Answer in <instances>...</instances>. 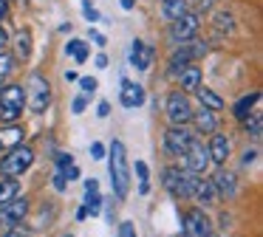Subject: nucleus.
Instances as JSON below:
<instances>
[{
	"instance_id": "obj_1",
	"label": "nucleus",
	"mask_w": 263,
	"mask_h": 237,
	"mask_svg": "<svg viewBox=\"0 0 263 237\" xmlns=\"http://www.w3.org/2000/svg\"><path fill=\"white\" fill-rule=\"evenodd\" d=\"M108 175H110V186L114 195L119 201H125L130 192V161H127V150L122 141L110 144V155H108Z\"/></svg>"
},
{
	"instance_id": "obj_2",
	"label": "nucleus",
	"mask_w": 263,
	"mask_h": 237,
	"mask_svg": "<svg viewBox=\"0 0 263 237\" xmlns=\"http://www.w3.org/2000/svg\"><path fill=\"white\" fill-rule=\"evenodd\" d=\"M26 110V88L17 82H3L0 85V122H17Z\"/></svg>"
},
{
	"instance_id": "obj_3",
	"label": "nucleus",
	"mask_w": 263,
	"mask_h": 237,
	"mask_svg": "<svg viewBox=\"0 0 263 237\" xmlns=\"http://www.w3.org/2000/svg\"><path fill=\"white\" fill-rule=\"evenodd\" d=\"M31 164H34V150L29 144H17L0 155V175L3 178H20L23 172L31 169Z\"/></svg>"
},
{
	"instance_id": "obj_4",
	"label": "nucleus",
	"mask_w": 263,
	"mask_h": 237,
	"mask_svg": "<svg viewBox=\"0 0 263 237\" xmlns=\"http://www.w3.org/2000/svg\"><path fill=\"white\" fill-rule=\"evenodd\" d=\"M193 181H195V175L187 172L184 167H176V164L161 169V184H164V189L176 201H187L193 195Z\"/></svg>"
},
{
	"instance_id": "obj_5",
	"label": "nucleus",
	"mask_w": 263,
	"mask_h": 237,
	"mask_svg": "<svg viewBox=\"0 0 263 237\" xmlns=\"http://www.w3.org/2000/svg\"><path fill=\"white\" fill-rule=\"evenodd\" d=\"M51 105V82L43 73H31L26 82V107L31 113H46Z\"/></svg>"
},
{
	"instance_id": "obj_6",
	"label": "nucleus",
	"mask_w": 263,
	"mask_h": 237,
	"mask_svg": "<svg viewBox=\"0 0 263 237\" xmlns=\"http://www.w3.org/2000/svg\"><path fill=\"white\" fill-rule=\"evenodd\" d=\"M164 116L173 127H187L190 118H193V102L184 90H173L164 102Z\"/></svg>"
},
{
	"instance_id": "obj_7",
	"label": "nucleus",
	"mask_w": 263,
	"mask_h": 237,
	"mask_svg": "<svg viewBox=\"0 0 263 237\" xmlns=\"http://www.w3.org/2000/svg\"><path fill=\"white\" fill-rule=\"evenodd\" d=\"M204 54H206V45L204 43H195V40H190V43H178V48L173 51L170 60H167V71H170L173 76H178L184 68L193 65L195 60H201Z\"/></svg>"
},
{
	"instance_id": "obj_8",
	"label": "nucleus",
	"mask_w": 263,
	"mask_h": 237,
	"mask_svg": "<svg viewBox=\"0 0 263 237\" xmlns=\"http://www.w3.org/2000/svg\"><path fill=\"white\" fill-rule=\"evenodd\" d=\"M184 169L187 172H193V175H206V169H210V152H206V147H204V141H198V135H195L193 141H190V147H187V152H184Z\"/></svg>"
},
{
	"instance_id": "obj_9",
	"label": "nucleus",
	"mask_w": 263,
	"mask_h": 237,
	"mask_svg": "<svg viewBox=\"0 0 263 237\" xmlns=\"http://www.w3.org/2000/svg\"><path fill=\"white\" fill-rule=\"evenodd\" d=\"M198 28H201V17L195 11H184L178 20L170 23V40L173 43H190V40H195Z\"/></svg>"
},
{
	"instance_id": "obj_10",
	"label": "nucleus",
	"mask_w": 263,
	"mask_h": 237,
	"mask_svg": "<svg viewBox=\"0 0 263 237\" xmlns=\"http://www.w3.org/2000/svg\"><path fill=\"white\" fill-rule=\"evenodd\" d=\"M184 234L187 237H210L212 231V220L206 218V212L201 206H193L184 212Z\"/></svg>"
},
{
	"instance_id": "obj_11",
	"label": "nucleus",
	"mask_w": 263,
	"mask_h": 237,
	"mask_svg": "<svg viewBox=\"0 0 263 237\" xmlns=\"http://www.w3.org/2000/svg\"><path fill=\"white\" fill-rule=\"evenodd\" d=\"M195 139V133L190 127H167L164 130V150L170 152V155H176V158H181L184 152H187V147H190V141Z\"/></svg>"
},
{
	"instance_id": "obj_12",
	"label": "nucleus",
	"mask_w": 263,
	"mask_h": 237,
	"mask_svg": "<svg viewBox=\"0 0 263 237\" xmlns=\"http://www.w3.org/2000/svg\"><path fill=\"white\" fill-rule=\"evenodd\" d=\"M29 198H12V201L6 203V206H0V223L3 226H17V223H23L26 220V214H29Z\"/></svg>"
},
{
	"instance_id": "obj_13",
	"label": "nucleus",
	"mask_w": 263,
	"mask_h": 237,
	"mask_svg": "<svg viewBox=\"0 0 263 237\" xmlns=\"http://www.w3.org/2000/svg\"><path fill=\"white\" fill-rule=\"evenodd\" d=\"M212 186H215L218 198H227V201H232L235 195H238V175L232 172V169H227V164L223 167L215 169V175H212Z\"/></svg>"
},
{
	"instance_id": "obj_14",
	"label": "nucleus",
	"mask_w": 263,
	"mask_h": 237,
	"mask_svg": "<svg viewBox=\"0 0 263 237\" xmlns=\"http://www.w3.org/2000/svg\"><path fill=\"white\" fill-rule=\"evenodd\" d=\"M193 198L195 203H201V209H212V206H218V192H215V186H212V181L210 178H204V175H195V181H193Z\"/></svg>"
},
{
	"instance_id": "obj_15",
	"label": "nucleus",
	"mask_w": 263,
	"mask_h": 237,
	"mask_svg": "<svg viewBox=\"0 0 263 237\" xmlns=\"http://www.w3.org/2000/svg\"><path fill=\"white\" fill-rule=\"evenodd\" d=\"M206 152H210V161L215 164V167H223V164H227V158L232 155V141H229L223 133H218V130H215V133L210 135Z\"/></svg>"
},
{
	"instance_id": "obj_16",
	"label": "nucleus",
	"mask_w": 263,
	"mask_h": 237,
	"mask_svg": "<svg viewBox=\"0 0 263 237\" xmlns=\"http://www.w3.org/2000/svg\"><path fill=\"white\" fill-rule=\"evenodd\" d=\"M144 88L139 82H130V79H122V90H119V102L122 107H127V110H133V107H142L144 105Z\"/></svg>"
},
{
	"instance_id": "obj_17",
	"label": "nucleus",
	"mask_w": 263,
	"mask_h": 237,
	"mask_svg": "<svg viewBox=\"0 0 263 237\" xmlns=\"http://www.w3.org/2000/svg\"><path fill=\"white\" fill-rule=\"evenodd\" d=\"M190 124H193L195 135H212L218 130V118L212 110H206V107H201V110H193V118H190Z\"/></svg>"
},
{
	"instance_id": "obj_18",
	"label": "nucleus",
	"mask_w": 263,
	"mask_h": 237,
	"mask_svg": "<svg viewBox=\"0 0 263 237\" xmlns=\"http://www.w3.org/2000/svg\"><path fill=\"white\" fill-rule=\"evenodd\" d=\"M153 56H156V51L150 48L147 43H142V40H136V43H133V48H130V65L136 68V71H150Z\"/></svg>"
},
{
	"instance_id": "obj_19",
	"label": "nucleus",
	"mask_w": 263,
	"mask_h": 237,
	"mask_svg": "<svg viewBox=\"0 0 263 237\" xmlns=\"http://www.w3.org/2000/svg\"><path fill=\"white\" fill-rule=\"evenodd\" d=\"M23 139H26V130L20 127L17 122L3 124V127H0V152H6V150H12V147L23 144Z\"/></svg>"
},
{
	"instance_id": "obj_20",
	"label": "nucleus",
	"mask_w": 263,
	"mask_h": 237,
	"mask_svg": "<svg viewBox=\"0 0 263 237\" xmlns=\"http://www.w3.org/2000/svg\"><path fill=\"white\" fill-rule=\"evenodd\" d=\"M12 51H14L12 56L17 62H29V56H31V31H29V28H20V31L14 34Z\"/></svg>"
},
{
	"instance_id": "obj_21",
	"label": "nucleus",
	"mask_w": 263,
	"mask_h": 237,
	"mask_svg": "<svg viewBox=\"0 0 263 237\" xmlns=\"http://www.w3.org/2000/svg\"><path fill=\"white\" fill-rule=\"evenodd\" d=\"M201 88V68L195 65H187L181 73H178V90H184V93H190V90H198Z\"/></svg>"
},
{
	"instance_id": "obj_22",
	"label": "nucleus",
	"mask_w": 263,
	"mask_h": 237,
	"mask_svg": "<svg viewBox=\"0 0 263 237\" xmlns=\"http://www.w3.org/2000/svg\"><path fill=\"white\" fill-rule=\"evenodd\" d=\"M260 102V90H252L249 96H243V99H238L235 102V107H232V116L238 118V122H243L246 116H249L252 110H255V105Z\"/></svg>"
},
{
	"instance_id": "obj_23",
	"label": "nucleus",
	"mask_w": 263,
	"mask_h": 237,
	"mask_svg": "<svg viewBox=\"0 0 263 237\" xmlns=\"http://www.w3.org/2000/svg\"><path fill=\"white\" fill-rule=\"evenodd\" d=\"M195 96H198L201 107H206V110H212V113H218V110H223V107H227V102H223L212 88H198V90H195Z\"/></svg>"
},
{
	"instance_id": "obj_24",
	"label": "nucleus",
	"mask_w": 263,
	"mask_h": 237,
	"mask_svg": "<svg viewBox=\"0 0 263 237\" xmlns=\"http://www.w3.org/2000/svg\"><path fill=\"white\" fill-rule=\"evenodd\" d=\"M243 130H246V135H249L252 141H260V135H263V116L257 110H252L249 116L243 118Z\"/></svg>"
},
{
	"instance_id": "obj_25",
	"label": "nucleus",
	"mask_w": 263,
	"mask_h": 237,
	"mask_svg": "<svg viewBox=\"0 0 263 237\" xmlns=\"http://www.w3.org/2000/svg\"><path fill=\"white\" fill-rule=\"evenodd\" d=\"M161 11H164V17L173 23L187 11V0H161Z\"/></svg>"
},
{
	"instance_id": "obj_26",
	"label": "nucleus",
	"mask_w": 263,
	"mask_h": 237,
	"mask_svg": "<svg viewBox=\"0 0 263 237\" xmlns=\"http://www.w3.org/2000/svg\"><path fill=\"white\" fill-rule=\"evenodd\" d=\"M20 195V184L14 178H3L0 181V206H6L12 198H17Z\"/></svg>"
},
{
	"instance_id": "obj_27",
	"label": "nucleus",
	"mask_w": 263,
	"mask_h": 237,
	"mask_svg": "<svg viewBox=\"0 0 263 237\" xmlns=\"http://www.w3.org/2000/svg\"><path fill=\"white\" fill-rule=\"evenodd\" d=\"M14 68H17V60H14L9 51H0V85L9 82V76L14 73Z\"/></svg>"
},
{
	"instance_id": "obj_28",
	"label": "nucleus",
	"mask_w": 263,
	"mask_h": 237,
	"mask_svg": "<svg viewBox=\"0 0 263 237\" xmlns=\"http://www.w3.org/2000/svg\"><path fill=\"white\" fill-rule=\"evenodd\" d=\"M65 54H71L77 62H85V60H88V45H85V40H71V43L65 45Z\"/></svg>"
},
{
	"instance_id": "obj_29",
	"label": "nucleus",
	"mask_w": 263,
	"mask_h": 237,
	"mask_svg": "<svg viewBox=\"0 0 263 237\" xmlns=\"http://www.w3.org/2000/svg\"><path fill=\"white\" fill-rule=\"evenodd\" d=\"M85 212L91 214V218H97V214L102 212V195H99V192H85Z\"/></svg>"
},
{
	"instance_id": "obj_30",
	"label": "nucleus",
	"mask_w": 263,
	"mask_h": 237,
	"mask_svg": "<svg viewBox=\"0 0 263 237\" xmlns=\"http://www.w3.org/2000/svg\"><path fill=\"white\" fill-rule=\"evenodd\" d=\"M136 172H139V192L147 195V192H150V169H147V164L136 161Z\"/></svg>"
},
{
	"instance_id": "obj_31",
	"label": "nucleus",
	"mask_w": 263,
	"mask_h": 237,
	"mask_svg": "<svg viewBox=\"0 0 263 237\" xmlns=\"http://www.w3.org/2000/svg\"><path fill=\"white\" fill-rule=\"evenodd\" d=\"M215 28H218V31H235V17L232 14H229V11H218V14H215Z\"/></svg>"
},
{
	"instance_id": "obj_32",
	"label": "nucleus",
	"mask_w": 263,
	"mask_h": 237,
	"mask_svg": "<svg viewBox=\"0 0 263 237\" xmlns=\"http://www.w3.org/2000/svg\"><path fill=\"white\" fill-rule=\"evenodd\" d=\"M257 158H260V150H257V147H252V150L246 147L243 155H240V164H243V167L249 169V167H255V164H257Z\"/></svg>"
},
{
	"instance_id": "obj_33",
	"label": "nucleus",
	"mask_w": 263,
	"mask_h": 237,
	"mask_svg": "<svg viewBox=\"0 0 263 237\" xmlns=\"http://www.w3.org/2000/svg\"><path fill=\"white\" fill-rule=\"evenodd\" d=\"M77 82H80V88H82V93H85V96H91L93 90L99 88V82L93 76H82V79H77Z\"/></svg>"
},
{
	"instance_id": "obj_34",
	"label": "nucleus",
	"mask_w": 263,
	"mask_h": 237,
	"mask_svg": "<svg viewBox=\"0 0 263 237\" xmlns=\"http://www.w3.org/2000/svg\"><path fill=\"white\" fill-rule=\"evenodd\" d=\"M71 164H74V155H71V152H60L57 155V169H68Z\"/></svg>"
},
{
	"instance_id": "obj_35",
	"label": "nucleus",
	"mask_w": 263,
	"mask_h": 237,
	"mask_svg": "<svg viewBox=\"0 0 263 237\" xmlns=\"http://www.w3.org/2000/svg\"><path fill=\"white\" fill-rule=\"evenodd\" d=\"M119 237H139L136 234V226H133L130 220H125V223L119 226Z\"/></svg>"
},
{
	"instance_id": "obj_36",
	"label": "nucleus",
	"mask_w": 263,
	"mask_h": 237,
	"mask_svg": "<svg viewBox=\"0 0 263 237\" xmlns=\"http://www.w3.org/2000/svg\"><path fill=\"white\" fill-rule=\"evenodd\" d=\"M82 14H85L88 20H91V23H97V20H99V11L93 9V6L88 3V0H85V3H82Z\"/></svg>"
},
{
	"instance_id": "obj_37",
	"label": "nucleus",
	"mask_w": 263,
	"mask_h": 237,
	"mask_svg": "<svg viewBox=\"0 0 263 237\" xmlns=\"http://www.w3.org/2000/svg\"><path fill=\"white\" fill-rule=\"evenodd\" d=\"M91 155H93V161H99V158H105V144H99V141H93V144H91Z\"/></svg>"
},
{
	"instance_id": "obj_38",
	"label": "nucleus",
	"mask_w": 263,
	"mask_h": 237,
	"mask_svg": "<svg viewBox=\"0 0 263 237\" xmlns=\"http://www.w3.org/2000/svg\"><path fill=\"white\" fill-rule=\"evenodd\" d=\"M65 186H68V181H65L63 172L57 169V175H54V189H57V192H65Z\"/></svg>"
},
{
	"instance_id": "obj_39",
	"label": "nucleus",
	"mask_w": 263,
	"mask_h": 237,
	"mask_svg": "<svg viewBox=\"0 0 263 237\" xmlns=\"http://www.w3.org/2000/svg\"><path fill=\"white\" fill-rule=\"evenodd\" d=\"M85 105H88V102H85V96H77V99H74V105H71V110H74V113H82V110H85Z\"/></svg>"
},
{
	"instance_id": "obj_40",
	"label": "nucleus",
	"mask_w": 263,
	"mask_h": 237,
	"mask_svg": "<svg viewBox=\"0 0 263 237\" xmlns=\"http://www.w3.org/2000/svg\"><path fill=\"white\" fill-rule=\"evenodd\" d=\"M108 113H110V105H108V102H99V107H97V116H99V118H108Z\"/></svg>"
},
{
	"instance_id": "obj_41",
	"label": "nucleus",
	"mask_w": 263,
	"mask_h": 237,
	"mask_svg": "<svg viewBox=\"0 0 263 237\" xmlns=\"http://www.w3.org/2000/svg\"><path fill=\"white\" fill-rule=\"evenodd\" d=\"M88 37H91V40H93V43H97V45H105V34L93 31V28H91V31H88Z\"/></svg>"
},
{
	"instance_id": "obj_42",
	"label": "nucleus",
	"mask_w": 263,
	"mask_h": 237,
	"mask_svg": "<svg viewBox=\"0 0 263 237\" xmlns=\"http://www.w3.org/2000/svg\"><path fill=\"white\" fill-rule=\"evenodd\" d=\"M0 237H26V234H23V231H20V229H14V226H9V229L3 231V234H0Z\"/></svg>"
},
{
	"instance_id": "obj_43",
	"label": "nucleus",
	"mask_w": 263,
	"mask_h": 237,
	"mask_svg": "<svg viewBox=\"0 0 263 237\" xmlns=\"http://www.w3.org/2000/svg\"><path fill=\"white\" fill-rule=\"evenodd\" d=\"M3 45H9V31L0 26V51H3Z\"/></svg>"
},
{
	"instance_id": "obj_44",
	"label": "nucleus",
	"mask_w": 263,
	"mask_h": 237,
	"mask_svg": "<svg viewBox=\"0 0 263 237\" xmlns=\"http://www.w3.org/2000/svg\"><path fill=\"white\" fill-rule=\"evenodd\" d=\"M85 192H99V184H97V178L85 181Z\"/></svg>"
},
{
	"instance_id": "obj_45",
	"label": "nucleus",
	"mask_w": 263,
	"mask_h": 237,
	"mask_svg": "<svg viewBox=\"0 0 263 237\" xmlns=\"http://www.w3.org/2000/svg\"><path fill=\"white\" fill-rule=\"evenodd\" d=\"M65 79H68V82H77V79H80V73H77V71H65Z\"/></svg>"
},
{
	"instance_id": "obj_46",
	"label": "nucleus",
	"mask_w": 263,
	"mask_h": 237,
	"mask_svg": "<svg viewBox=\"0 0 263 237\" xmlns=\"http://www.w3.org/2000/svg\"><path fill=\"white\" fill-rule=\"evenodd\" d=\"M6 11H9V3H6V0H0V20L6 17Z\"/></svg>"
},
{
	"instance_id": "obj_47",
	"label": "nucleus",
	"mask_w": 263,
	"mask_h": 237,
	"mask_svg": "<svg viewBox=\"0 0 263 237\" xmlns=\"http://www.w3.org/2000/svg\"><path fill=\"white\" fill-rule=\"evenodd\" d=\"M105 65H108V56L99 54V56H97V68H105Z\"/></svg>"
},
{
	"instance_id": "obj_48",
	"label": "nucleus",
	"mask_w": 263,
	"mask_h": 237,
	"mask_svg": "<svg viewBox=\"0 0 263 237\" xmlns=\"http://www.w3.org/2000/svg\"><path fill=\"white\" fill-rule=\"evenodd\" d=\"M133 6H136V0H122V9H125V11H130Z\"/></svg>"
},
{
	"instance_id": "obj_49",
	"label": "nucleus",
	"mask_w": 263,
	"mask_h": 237,
	"mask_svg": "<svg viewBox=\"0 0 263 237\" xmlns=\"http://www.w3.org/2000/svg\"><path fill=\"white\" fill-rule=\"evenodd\" d=\"M88 218V212H85V206H80L77 209V220H85Z\"/></svg>"
},
{
	"instance_id": "obj_50",
	"label": "nucleus",
	"mask_w": 263,
	"mask_h": 237,
	"mask_svg": "<svg viewBox=\"0 0 263 237\" xmlns=\"http://www.w3.org/2000/svg\"><path fill=\"white\" fill-rule=\"evenodd\" d=\"M63 237H74V234H63Z\"/></svg>"
},
{
	"instance_id": "obj_51",
	"label": "nucleus",
	"mask_w": 263,
	"mask_h": 237,
	"mask_svg": "<svg viewBox=\"0 0 263 237\" xmlns=\"http://www.w3.org/2000/svg\"><path fill=\"white\" fill-rule=\"evenodd\" d=\"M210 237H215V234H210Z\"/></svg>"
},
{
	"instance_id": "obj_52",
	"label": "nucleus",
	"mask_w": 263,
	"mask_h": 237,
	"mask_svg": "<svg viewBox=\"0 0 263 237\" xmlns=\"http://www.w3.org/2000/svg\"><path fill=\"white\" fill-rule=\"evenodd\" d=\"M0 226H3V223H0Z\"/></svg>"
}]
</instances>
